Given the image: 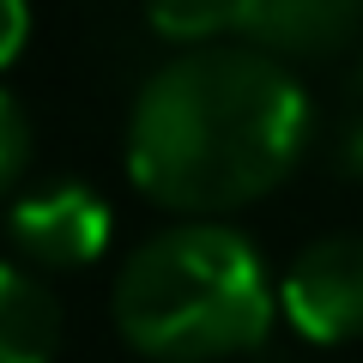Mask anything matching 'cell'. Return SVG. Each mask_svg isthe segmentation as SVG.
<instances>
[{"label":"cell","instance_id":"obj_1","mask_svg":"<svg viewBox=\"0 0 363 363\" xmlns=\"http://www.w3.org/2000/svg\"><path fill=\"white\" fill-rule=\"evenodd\" d=\"M309 140L303 85L260 49H188L133 97L128 176L169 212H230L291 176Z\"/></svg>","mask_w":363,"mask_h":363},{"label":"cell","instance_id":"obj_2","mask_svg":"<svg viewBox=\"0 0 363 363\" xmlns=\"http://www.w3.org/2000/svg\"><path fill=\"white\" fill-rule=\"evenodd\" d=\"M279 321L260 248L230 224H176L128 255L116 279V327L157 363H212L267 345Z\"/></svg>","mask_w":363,"mask_h":363},{"label":"cell","instance_id":"obj_3","mask_svg":"<svg viewBox=\"0 0 363 363\" xmlns=\"http://www.w3.org/2000/svg\"><path fill=\"white\" fill-rule=\"evenodd\" d=\"M279 315L315 345L363 339V236H321L291 260Z\"/></svg>","mask_w":363,"mask_h":363},{"label":"cell","instance_id":"obj_4","mask_svg":"<svg viewBox=\"0 0 363 363\" xmlns=\"http://www.w3.org/2000/svg\"><path fill=\"white\" fill-rule=\"evenodd\" d=\"M109 230H116L109 200L91 194L85 182H49V188L25 194L13 212H6L13 248L25 260H37V267H55V272L97 260L109 248Z\"/></svg>","mask_w":363,"mask_h":363},{"label":"cell","instance_id":"obj_5","mask_svg":"<svg viewBox=\"0 0 363 363\" xmlns=\"http://www.w3.org/2000/svg\"><path fill=\"white\" fill-rule=\"evenodd\" d=\"M363 25V0H236V30L260 55H327Z\"/></svg>","mask_w":363,"mask_h":363},{"label":"cell","instance_id":"obj_6","mask_svg":"<svg viewBox=\"0 0 363 363\" xmlns=\"http://www.w3.org/2000/svg\"><path fill=\"white\" fill-rule=\"evenodd\" d=\"M61 351V303L43 272L0 260V363H55Z\"/></svg>","mask_w":363,"mask_h":363},{"label":"cell","instance_id":"obj_7","mask_svg":"<svg viewBox=\"0 0 363 363\" xmlns=\"http://www.w3.org/2000/svg\"><path fill=\"white\" fill-rule=\"evenodd\" d=\"M145 18L164 43L212 49V37L236 25V0H145Z\"/></svg>","mask_w":363,"mask_h":363},{"label":"cell","instance_id":"obj_8","mask_svg":"<svg viewBox=\"0 0 363 363\" xmlns=\"http://www.w3.org/2000/svg\"><path fill=\"white\" fill-rule=\"evenodd\" d=\"M30 164V121H25V104L13 91H0V194L25 176Z\"/></svg>","mask_w":363,"mask_h":363},{"label":"cell","instance_id":"obj_9","mask_svg":"<svg viewBox=\"0 0 363 363\" xmlns=\"http://www.w3.org/2000/svg\"><path fill=\"white\" fill-rule=\"evenodd\" d=\"M30 43V0H0V73L25 55Z\"/></svg>","mask_w":363,"mask_h":363},{"label":"cell","instance_id":"obj_10","mask_svg":"<svg viewBox=\"0 0 363 363\" xmlns=\"http://www.w3.org/2000/svg\"><path fill=\"white\" fill-rule=\"evenodd\" d=\"M351 164L363 169V133H357V140H351Z\"/></svg>","mask_w":363,"mask_h":363}]
</instances>
